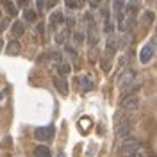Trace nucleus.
Segmentation results:
<instances>
[{
    "instance_id": "obj_3",
    "label": "nucleus",
    "mask_w": 157,
    "mask_h": 157,
    "mask_svg": "<svg viewBox=\"0 0 157 157\" xmlns=\"http://www.w3.org/2000/svg\"><path fill=\"white\" fill-rule=\"evenodd\" d=\"M137 148H139V143H137L136 139L134 137H127L120 145V152L121 154H127V155H134V154H137Z\"/></svg>"
},
{
    "instance_id": "obj_12",
    "label": "nucleus",
    "mask_w": 157,
    "mask_h": 157,
    "mask_svg": "<svg viewBox=\"0 0 157 157\" xmlns=\"http://www.w3.org/2000/svg\"><path fill=\"white\" fill-rule=\"evenodd\" d=\"M11 32H13V38H14V36H21V34L25 32L23 23H21V21H14V23L11 25Z\"/></svg>"
},
{
    "instance_id": "obj_20",
    "label": "nucleus",
    "mask_w": 157,
    "mask_h": 157,
    "mask_svg": "<svg viewBox=\"0 0 157 157\" xmlns=\"http://www.w3.org/2000/svg\"><path fill=\"white\" fill-rule=\"evenodd\" d=\"M66 23H68V27H70V29H73V25H75V18H73V16H68Z\"/></svg>"
},
{
    "instance_id": "obj_23",
    "label": "nucleus",
    "mask_w": 157,
    "mask_h": 157,
    "mask_svg": "<svg viewBox=\"0 0 157 157\" xmlns=\"http://www.w3.org/2000/svg\"><path fill=\"white\" fill-rule=\"evenodd\" d=\"M66 50H68V52H70V54H71V56H73V57L77 56V52H75V50L71 48V47H66Z\"/></svg>"
},
{
    "instance_id": "obj_11",
    "label": "nucleus",
    "mask_w": 157,
    "mask_h": 157,
    "mask_svg": "<svg viewBox=\"0 0 157 157\" xmlns=\"http://www.w3.org/2000/svg\"><path fill=\"white\" fill-rule=\"evenodd\" d=\"M125 6H127V0H114V2H113V11H114V16L121 14Z\"/></svg>"
},
{
    "instance_id": "obj_2",
    "label": "nucleus",
    "mask_w": 157,
    "mask_h": 157,
    "mask_svg": "<svg viewBox=\"0 0 157 157\" xmlns=\"http://www.w3.org/2000/svg\"><path fill=\"white\" fill-rule=\"evenodd\" d=\"M54 134H56V127L54 125H47V127H38L36 130H34V137L38 139V141H48V139H52L54 137Z\"/></svg>"
},
{
    "instance_id": "obj_4",
    "label": "nucleus",
    "mask_w": 157,
    "mask_h": 157,
    "mask_svg": "<svg viewBox=\"0 0 157 157\" xmlns=\"http://www.w3.org/2000/svg\"><path fill=\"white\" fill-rule=\"evenodd\" d=\"M136 77V73H134V70H125L120 77H118V88L121 89V91H127L128 86H132V80Z\"/></svg>"
},
{
    "instance_id": "obj_22",
    "label": "nucleus",
    "mask_w": 157,
    "mask_h": 157,
    "mask_svg": "<svg viewBox=\"0 0 157 157\" xmlns=\"http://www.w3.org/2000/svg\"><path fill=\"white\" fill-rule=\"evenodd\" d=\"M38 2V11L39 13H43V9H45V4H43V0H36Z\"/></svg>"
},
{
    "instance_id": "obj_7",
    "label": "nucleus",
    "mask_w": 157,
    "mask_h": 157,
    "mask_svg": "<svg viewBox=\"0 0 157 157\" xmlns=\"http://www.w3.org/2000/svg\"><path fill=\"white\" fill-rule=\"evenodd\" d=\"M116 48H118V38L114 36V34H109L107 43H105V56H107V57L111 59L113 56H114Z\"/></svg>"
},
{
    "instance_id": "obj_9",
    "label": "nucleus",
    "mask_w": 157,
    "mask_h": 157,
    "mask_svg": "<svg viewBox=\"0 0 157 157\" xmlns=\"http://www.w3.org/2000/svg\"><path fill=\"white\" fill-rule=\"evenodd\" d=\"M6 54H7V56H18V54H20V43L14 38H13V41H9V43H7Z\"/></svg>"
},
{
    "instance_id": "obj_21",
    "label": "nucleus",
    "mask_w": 157,
    "mask_h": 157,
    "mask_svg": "<svg viewBox=\"0 0 157 157\" xmlns=\"http://www.w3.org/2000/svg\"><path fill=\"white\" fill-rule=\"evenodd\" d=\"M75 41H77V43H82V41H84V36H82V32H75Z\"/></svg>"
},
{
    "instance_id": "obj_24",
    "label": "nucleus",
    "mask_w": 157,
    "mask_h": 157,
    "mask_svg": "<svg viewBox=\"0 0 157 157\" xmlns=\"http://www.w3.org/2000/svg\"><path fill=\"white\" fill-rule=\"evenodd\" d=\"M43 29H45V27H43V23H39V25H38V30H39V34H43V32H45Z\"/></svg>"
},
{
    "instance_id": "obj_16",
    "label": "nucleus",
    "mask_w": 157,
    "mask_h": 157,
    "mask_svg": "<svg viewBox=\"0 0 157 157\" xmlns=\"http://www.w3.org/2000/svg\"><path fill=\"white\" fill-rule=\"evenodd\" d=\"M152 21H154V13H152V11L143 13V16H141V23H143V25H150Z\"/></svg>"
},
{
    "instance_id": "obj_29",
    "label": "nucleus",
    "mask_w": 157,
    "mask_h": 157,
    "mask_svg": "<svg viewBox=\"0 0 157 157\" xmlns=\"http://www.w3.org/2000/svg\"><path fill=\"white\" fill-rule=\"evenodd\" d=\"M0 2H4V4H6V2H7V0H0Z\"/></svg>"
},
{
    "instance_id": "obj_6",
    "label": "nucleus",
    "mask_w": 157,
    "mask_h": 157,
    "mask_svg": "<svg viewBox=\"0 0 157 157\" xmlns=\"http://www.w3.org/2000/svg\"><path fill=\"white\" fill-rule=\"evenodd\" d=\"M154 52H155V47H154V43H148L145 45L141 52H139V61H141V64H147L150 63V59L154 57Z\"/></svg>"
},
{
    "instance_id": "obj_25",
    "label": "nucleus",
    "mask_w": 157,
    "mask_h": 157,
    "mask_svg": "<svg viewBox=\"0 0 157 157\" xmlns=\"http://www.w3.org/2000/svg\"><path fill=\"white\" fill-rule=\"evenodd\" d=\"M57 157H66V154H64V152H59V155Z\"/></svg>"
},
{
    "instance_id": "obj_5",
    "label": "nucleus",
    "mask_w": 157,
    "mask_h": 157,
    "mask_svg": "<svg viewBox=\"0 0 157 157\" xmlns=\"http://www.w3.org/2000/svg\"><path fill=\"white\" fill-rule=\"evenodd\" d=\"M137 107H139V97L137 95H127L121 100V111H125V113H132Z\"/></svg>"
},
{
    "instance_id": "obj_14",
    "label": "nucleus",
    "mask_w": 157,
    "mask_h": 157,
    "mask_svg": "<svg viewBox=\"0 0 157 157\" xmlns=\"http://www.w3.org/2000/svg\"><path fill=\"white\" fill-rule=\"evenodd\" d=\"M50 20H52L54 25H56V23H63V21H64V14H63L61 11H54L52 16H50Z\"/></svg>"
},
{
    "instance_id": "obj_1",
    "label": "nucleus",
    "mask_w": 157,
    "mask_h": 157,
    "mask_svg": "<svg viewBox=\"0 0 157 157\" xmlns=\"http://www.w3.org/2000/svg\"><path fill=\"white\" fill-rule=\"evenodd\" d=\"M132 130V120L128 116H116V136L118 137H127Z\"/></svg>"
},
{
    "instance_id": "obj_26",
    "label": "nucleus",
    "mask_w": 157,
    "mask_h": 157,
    "mask_svg": "<svg viewBox=\"0 0 157 157\" xmlns=\"http://www.w3.org/2000/svg\"><path fill=\"white\" fill-rule=\"evenodd\" d=\"M2 48H4V41L0 39V52H2Z\"/></svg>"
},
{
    "instance_id": "obj_10",
    "label": "nucleus",
    "mask_w": 157,
    "mask_h": 157,
    "mask_svg": "<svg viewBox=\"0 0 157 157\" xmlns=\"http://www.w3.org/2000/svg\"><path fill=\"white\" fill-rule=\"evenodd\" d=\"M34 157H52V155H50L48 147H45V145H39V147L34 148Z\"/></svg>"
},
{
    "instance_id": "obj_19",
    "label": "nucleus",
    "mask_w": 157,
    "mask_h": 157,
    "mask_svg": "<svg viewBox=\"0 0 157 157\" xmlns=\"http://www.w3.org/2000/svg\"><path fill=\"white\" fill-rule=\"evenodd\" d=\"M7 23H9V21H7V18H2V20H0V32H2V30H6L4 27H7Z\"/></svg>"
},
{
    "instance_id": "obj_27",
    "label": "nucleus",
    "mask_w": 157,
    "mask_h": 157,
    "mask_svg": "<svg viewBox=\"0 0 157 157\" xmlns=\"http://www.w3.org/2000/svg\"><path fill=\"white\" fill-rule=\"evenodd\" d=\"M130 157H143V155H141V154L137 152V154H134V155H130Z\"/></svg>"
},
{
    "instance_id": "obj_8",
    "label": "nucleus",
    "mask_w": 157,
    "mask_h": 157,
    "mask_svg": "<svg viewBox=\"0 0 157 157\" xmlns=\"http://www.w3.org/2000/svg\"><path fill=\"white\" fill-rule=\"evenodd\" d=\"M54 86H56V89H57L61 95H64V97L68 95V82H66L64 78H57L56 77L54 78Z\"/></svg>"
},
{
    "instance_id": "obj_28",
    "label": "nucleus",
    "mask_w": 157,
    "mask_h": 157,
    "mask_svg": "<svg viewBox=\"0 0 157 157\" xmlns=\"http://www.w3.org/2000/svg\"><path fill=\"white\" fill-rule=\"evenodd\" d=\"M56 2H57V0H50V6H54V4H56Z\"/></svg>"
},
{
    "instance_id": "obj_18",
    "label": "nucleus",
    "mask_w": 157,
    "mask_h": 157,
    "mask_svg": "<svg viewBox=\"0 0 157 157\" xmlns=\"http://www.w3.org/2000/svg\"><path fill=\"white\" fill-rule=\"evenodd\" d=\"M57 71L61 73V75H68L70 73V64H66V63H59L57 64Z\"/></svg>"
},
{
    "instance_id": "obj_13",
    "label": "nucleus",
    "mask_w": 157,
    "mask_h": 157,
    "mask_svg": "<svg viewBox=\"0 0 157 157\" xmlns=\"http://www.w3.org/2000/svg\"><path fill=\"white\" fill-rule=\"evenodd\" d=\"M78 84H80V89L82 91H91L93 89V82L88 77H80L78 78Z\"/></svg>"
},
{
    "instance_id": "obj_17",
    "label": "nucleus",
    "mask_w": 157,
    "mask_h": 157,
    "mask_svg": "<svg viewBox=\"0 0 157 157\" xmlns=\"http://www.w3.org/2000/svg\"><path fill=\"white\" fill-rule=\"evenodd\" d=\"M23 18H25V21H34V20H36V11L25 9L23 11Z\"/></svg>"
},
{
    "instance_id": "obj_15",
    "label": "nucleus",
    "mask_w": 157,
    "mask_h": 157,
    "mask_svg": "<svg viewBox=\"0 0 157 157\" xmlns=\"http://www.w3.org/2000/svg\"><path fill=\"white\" fill-rule=\"evenodd\" d=\"M4 6H6V11H7L9 16H16V14H18V7H16L13 2H6Z\"/></svg>"
}]
</instances>
